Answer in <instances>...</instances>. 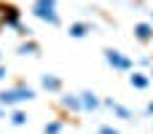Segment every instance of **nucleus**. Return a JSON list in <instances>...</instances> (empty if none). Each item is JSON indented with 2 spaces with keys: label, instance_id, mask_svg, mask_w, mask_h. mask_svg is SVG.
I'll use <instances>...</instances> for the list:
<instances>
[{
  "label": "nucleus",
  "instance_id": "obj_1",
  "mask_svg": "<svg viewBox=\"0 0 153 134\" xmlns=\"http://www.w3.org/2000/svg\"><path fill=\"white\" fill-rule=\"evenodd\" d=\"M30 99H35V89H30V86H13V89L0 91V105H5V107H13V105H22Z\"/></svg>",
  "mask_w": 153,
  "mask_h": 134
},
{
  "label": "nucleus",
  "instance_id": "obj_2",
  "mask_svg": "<svg viewBox=\"0 0 153 134\" xmlns=\"http://www.w3.org/2000/svg\"><path fill=\"white\" fill-rule=\"evenodd\" d=\"M32 13L40 19V21H48V24H59V13H56V0H35L32 3Z\"/></svg>",
  "mask_w": 153,
  "mask_h": 134
},
{
  "label": "nucleus",
  "instance_id": "obj_3",
  "mask_svg": "<svg viewBox=\"0 0 153 134\" xmlns=\"http://www.w3.org/2000/svg\"><path fill=\"white\" fill-rule=\"evenodd\" d=\"M105 62H108L113 70H121V73H129V70H132V59L124 56V54L116 51V48H105Z\"/></svg>",
  "mask_w": 153,
  "mask_h": 134
},
{
  "label": "nucleus",
  "instance_id": "obj_4",
  "mask_svg": "<svg viewBox=\"0 0 153 134\" xmlns=\"http://www.w3.org/2000/svg\"><path fill=\"white\" fill-rule=\"evenodd\" d=\"M0 27H16V30H22L19 27V11L13 5H0ZM22 35H24V30H22Z\"/></svg>",
  "mask_w": 153,
  "mask_h": 134
},
{
  "label": "nucleus",
  "instance_id": "obj_5",
  "mask_svg": "<svg viewBox=\"0 0 153 134\" xmlns=\"http://www.w3.org/2000/svg\"><path fill=\"white\" fill-rule=\"evenodd\" d=\"M78 99H81V110H97L100 107V99H97L94 91H83Z\"/></svg>",
  "mask_w": 153,
  "mask_h": 134
},
{
  "label": "nucleus",
  "instance_id": "obj_6",
  "mask_svg": "<svg viewBox=\"0 0 153 134\" xmlns=\"http://www.w3.org/2000/svg\"><path fill=\"white\" fill-rule=\"evenodd\" d=\"M40 86H43L46 91H59V89H62V81H59L56 75H48V73H46V75L40 78Z\"/></svg>",
  "mask_w": 153,
  "mask_h": 134
},
{
  "label": "nucleus",
  "instance_id": "obj_7",
  "mask_svg": "<svg viewBox=\"0 0 153 134\" xmlns=\"http://www.w3.org/2000/svg\"><path fill=\"white\" fill-rule=\"evenodd\" d=\"M134 35H137V40L145 43V40H151V38H153V27L148 24V21H140V24L134 27Z\"/></svg>",
  "mask_w": 153,
  "mask_h": 134
},
{
  "label": "nucleus",
  "instance_id": "obj_8",
  "mask_svg": "<svg viewBox=\"0 0 153 134\" xmlns=\"http://www.w3.org/2000/svg\"><path fill=\"white\" fill-rule=\"evenodd\" d=\"M89 30H91V27H89L86 21H75V24H70L67 35H70V38H83V35H86Z\"/></svg>",
  "mask_w": 153,
  "mask_h": 134
},
{
  "label": "nucleus",
  "instance_id": "obj_9",
  "mask_svg": "<svg viewBox=\"0 0 153 134\" xmlns=\"http://www.w3.org/2000/svg\"><path fill=\"white\" fill-rule=\"evenodd\" d=\"M105 105H108L113 113H118V118H124V121H129V118H132V110H126L124 105H118V102H113V99H108Z\"/></svg>",
  "mask_w": 153,
  "mask_h": 134
},
{
  "label": "nucleus",
  "instance_id": "obj_10",
  "mask_svg": "<svg viewBox=\"0 0 153 134\" xmlns=\"http://www.w3.org/2000/svg\"><path fill=\"white\" fill-rule=\"evenodd\" d=\"M129 83H132L134 89H148V83H151V81H148L143 73H134V75H129Z\"/></svg>",
  "mask_w": 153,
  "mask_h": 134
},
{
  "label": "nucleus",
  "instance_id": "obj_11",
  "mask_svg": "<svg viewBox=\"0 0 153 134\" xmlns=\"http://www.w3.org/2000/svg\"><path fill=\"white\" fill-rule=\"evenodd\" d=\"M62 105H65L67 110H75V113L81 110V99H78L75 94H67V97H62Z\"/></svg>",
  "mask_w": 153,
  "mask_h": 134
},
{
  "label": "nucleus",
  "instance_id": "obj_12",
  "mask_svg": "<svg viewBox=\"0 0 153 134\" xmlns=\"http://www.w3.org/2000/svg\"><path fill=\"white\" fill-rule=\"evenodd\" d=\"M59 132H62V121H51L43 126V134H59Z\"/></svg>",
  "mask_w": 153,
  "mask_h": 134
},
{
  "label": "nucleus",
  "instance_id": "obj_13",
  "mask_svg": "<svg viewBox=\"0 0 153 134\" xmlns=\"http://www.w3.org/2000/svg\"><path fill=\"white\" fill-rule=\"evenodd\" d=\"M11 124H13V126H24V124H27V115H24L22 110H16V113L11 115Z\"/></svg>",
  "mask_w": 153,
  "mask_h": 134
},
{
  "label": "nucleus",
  "instance_id": "obj_14",
  "mask_svg": "<svg viewBox=\"0 0 153 134\" xmlns=\"http://www.w3.org/2000/svg\"><path fill=\"white\" fill-rule=\"evenodd\" d=\"M19 54H24V56H27V54H30V56H35V54H38V46H35V43H27V46H22V48H19Z\"/></svg>",
  "mask_w": 153,
  "mask_h": 134
},
{
  "label": "nucleus",
  "instance_id": "obj_15",
  "mask_svg": "<svg viewBox=\"0 0 153 134\" xmlns=\"http://www.w3.org/2000/svg\"><path fill=\"white\" fill-rule=\"evenodd\" d=\"M100 134H121V132L113 129V126H100Z\"/></svg>",
  "mask_w": 153,
  "mask_h": 134
},
{
  "label": "nucleus",
  "instance_id": "obj_16",
  "mask_svg": "<svg viewBox=\"0 0 153 134\" xmlns=\"http://www.w3.org/2000/svg\"><path fill=\"white\" fill-rule=\"evenodd\" d=\"M3 78H5V67H0V81H3Z\"/></svg>",
  "mask_w": 153,
  "mask_h": 134
},
{
  "label": "nucleus",
  "instance_id": "obj_17",
  "mask_svg": "<svg viewBox=\"0 0 153 134\" xmlns=\"http://www.w3.org/2000/svg\"><path fill=\"white\" fill-rule=\"evenodd\" d=\"M148 113H151V115H153V102H151V105H148Z\"/></svg>",
  "mask_w": 153,
  "mask_h": 134
},
{
  "label": "nucleus",
  "instance_id": "obj_18",
  "mask_svg": "<svg viewBox=\"0 0 153 134\" xmlns=\"http://www.w3.org/2000/svg\"><path fill=\"white\" fill-rule=\"evenodd\" d=\"M151 75H153V73H151Z\"/></svg>",
  "mask_w": 153,
  "mask_h": 134
}]
</instances>
